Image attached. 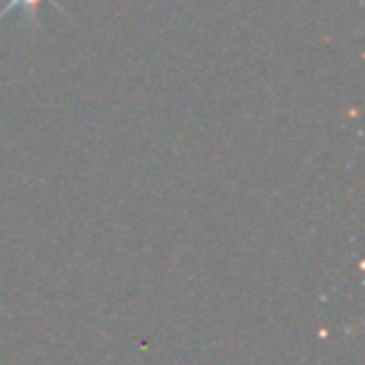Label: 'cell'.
I'll list each match as a JSON object with an SVG mask.
<instances>
[{
	"label": "cell",
	"instance_id": "obj_1",
	"mask_svg": "<svg viewBox=\"0 0 365 365\" xmlns=\"http://www.w3.org/2000/svg\"><path fill=\"white\" fill-rule=\"evenodd\" d=\"M53 6L58 13H63L66 18H71L68 16V11H66V6H61L58 0H8L6 6L0 8V21L8 16V13H13V11H23V16H28V21L33 23V26H38V11H41V6Z\"/></svg>",
	"mask_w": 365,
	"mask_h": 365
}]
</instances>
